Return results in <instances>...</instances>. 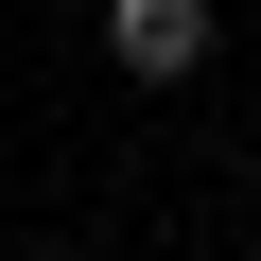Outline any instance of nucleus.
<instances>
[{
    "label": "nucleus",
    "instance_id": "1",
    "mask_svg": "<svg viewBox=\"0 0 261 261\" xmlns=\"http://www.w3.org/2000/svg\"><path fill=\"white\" fill-rule=\"evenodd\" d=\"M105 53L140 70V87H192L209 70V0H105Z\"/></svg>",
    "mask_w": 261,
    "mask_h": 261
}]
</instances>
